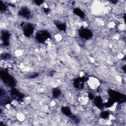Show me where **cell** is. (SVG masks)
Wrapping results in <instances>:
<instances>
[{
  "instance_id": "16",
  "label": "cell",
  "mask_w": 126,
  "mask_h": 126,
  "mask_svg": "<svg viewBox=\"0 0 126 126\" xmlns=\"http://www.w3.org/2000/svg\"><path fill=\"white\" fill-rule=\"evenodd\" d=\"M35 3L37 4V5H40L41 4H42L43 2V0H35L34 1Z\"/></svg>"
},
{
  "instance_id": "18",
  "label": "cell",
  "mask_w": 126,
  "mask_h": 126,
  "mask_svg": "<svg viewBox=\"0 0 126 126\" xmlns=\"http://www.w3.org/2000/svg\"><path fill=\"white\" fill-rule=\"evenodd\" d=\"M10 58V55H9L8 54H4V55L3 56V59H7V58Z\"/></svg>"
},
{
  "instance_id": "1",
  "label": "cell",
  "mask_w": 126,
  "mask_h": 126,
  "mask_svg": "<svg viewBox=\"0 0 126 126\" xmlns=\"http://www.w3.org/2000/svg\"><path fill=\"white\" fill-rule=\"evenodd\" d=\"M0 77L3 82L7 85L13 87L16 85V82L14 79L5 71H1Z\"/></svg>"
},
{
  "instance_id": "14",
  "label": "cell",
  "mask_w": 126,
  "mask_h": 126,
  "mask_svg": "<svg viewBox=\"0 0 126 126\" xmlns=\"http://www.w3.org/2000/svg\"><path fill=\"white\" fill-rule=\"evenodd\" d=\"M57 28L60 30L61 31H65L66 29V26L65 25L63 24H60V23H57L56 24Z\"/></svg>"
},
{
  "instance_id": "11",
  "label": "cell",
  "mask_w": 126,
  "mask_h": 126,
  "mask_svg": "<svg viewBox=\"0 0 126 126\" xmlns=\"http://www.w3.org/2000/svg\"><path fill=\"white\" fill-rule=\"evenodd\" d=\"M73 12L75 14L77 15L80 18H84L85 17V14L79 8H75L73 10Z\"/></svg>"
},
{
  "instance_id": "6",
  "label": "cell",
  "mask_w": 126,
  "mask_h": 126,
  "mask_svg": "<svg viewBox=\"0 0 126 126\" xmlns=\"http://www.w3.org/2000/svg\"><path fill=\"white\" fill-rule=\"evenodd\" d=\"M11 94L17 101L22 100L24 97L23 94L15 89H13L11 91Z\"/></svg>"
},
{
  "instance_id": "5",
  "label": "cell",
  "mask_w": 126,
  "mask_h": 126,
  "mask_svg": "<svg viewBox=\"0 0 126 126\" xmlns=\"http://www.w3.org/2000/svg\"><path fill=\"white\" fill-rule=\"evenodd\" d=\"M23 31L24 34L27 36H31L33 32L34 28L32 24H27V25L24 26Z\"/></svg>"
},
{
  "instance_id": "2",
  "label": "cell",
  "mask_w": 126,
  "mask_h": 126,
  "mask_svg": "<svg viewBox=\"0 0 126 126\" xmlns=\"http://www.w3.org/2000/svg\"><path fill=\"white\" fill-rule=\"evenodd\" d=\"M109 94L111 99L113 101H117L120 102H123L126 101V96L117 92L110 90L109 91Z\"/></svg>"
},
{
  "instance_id": "3",
  "label": "cell",
  "mask_w": 126,
  "mask_h": 126,
  "mask_svg": "<svg viewBox=\"0 0 126 126\" xmlns=\"http://www.w3.org/2000/svg\"><path fill=\"white\" fill-rule=\"evenodd\" d=\"M50 37V33L45 31H39L36 33L35 38L40 42H44Z\"/></svg>"
},
{
  "instance_id": "4",
  "label": "cell",
  "mask_w": 126,
  "mask_h": 126,
  "mask_svg": "<svg viewBox=\"0 0 126 126\" xmlns=\"http://www.w3.org/2000/svg\"><path fill=\"white\" fill-rule=\"evenodd\" d=\"M79 33L82 38L85 39H89L91 38L93 36L92 32L90 30L85 28L80 29L79 32Z\"/></svg>"
},
{
  "instance_id": "13",
  "label": "cell",
  "mask_w": 126,
  "mask_h": 126,
  "mask_svg": "<svg viewBox=\"0 0 126 126\" xmlns=\"http://www.w3.org/2000/svg\"><path fill=\"white\" fill-rule=\"evenodd\" d=\"M61 94V92L60 91L56 88H55L52 91V94H53V96L54 98H57L59 96L60 94Z\"/></svg>"
},
{
  "instance_id": "10",
  "label": "cell",
  "mask_w": 126,
  "mask_h": 126,
  "mask_svg": "<svg viewBox=\"0 0 126 126\" xmlns=\"http://www.w3.org/2000/svg\"><path fill=\"white\" fill-rule=\"evenodd\" d=\"M9 36L10 35L7 32H3L1 35V39L3 41L4 44L6 46H7L8 45V39L9 38Z\"/></svg>"
},
{
  "instance_id": "15",
  "label": "cell",
  "mask_w": 126,
  "mask_h": 126,
  "mask_svg": "<svg viewBox=\"0 0 126 126\" xmlns=\"http://www.w3.org/2000/svg\"><path fill=\"white\" fill-rule=\"evenodd\" d=\"M109 113L108 111H103L100 114V116L103 119H106L108 117Z\"/></svg>"
},
{
  "instance_id": "12",
  "label": "cell",
  "mask_w": 126,
  "mask_h": 126,
  "mask_svg": "<svg viewBox=\"0 0 126 126\" xmlns=\"http://www.w3.org/2000/svg\"><path fill=\"white\" fill-rule=\"evenodd\" d=\"M62 112L67 116H71L72 115L70 109L67 107H63L62 108Z\"/></svg>"
},
{
  "instance_id": "9",
  "label": "cell",
  "mask_w": 126,
  "mask_h": 126,
  "mask_svg": "<svg viewBox=\"0 0 126 126\" xmlns=\"http://www.w3.org/2000/svg\"><path fill=\"white\" fill-rule=\"evenodd\" d=\"M94 102L96 106L99 108L101 109L103 106V103L101 97L99 96H97L94 99Z\"/></svg>"
},
{
  "instance_id": "8",
  "label": "cell",
  "mask_w": 126,
  "mask_h": 126,
  "mask_svg": "<svg viewBox=\"0 0 126 126\" xmlns=\"http://www.w3.org/2000/svg\"><path fill=\"white\" fill-rule=\"evenodd\" d=\"M19 14L26 18H29L31 15V12L29 9L26 7L21 8L19 11Z\"/></svg>"
},
{
  "instance_id": "17",
  "label": "cell",
  "mask_w": 126,
  "mask_h": 126,
  "mask_svg": "<svg viewBox=\"0 0 126 126\" xmlns=\"http://www.w3.org/2000/svg\"><path fill=\"white\" fill-rule=\"evenodd\" d=\"M5 9H6L5 5L4 4H3V3H1V5H0V9H1V10H5Z\"/></svg>"
},
{
  "instance_id": "7",
  "label": "cell",
  "mask_w": 126,
  "mask_h": 126,
  "mask_svg": "<svg viewBox=\"0 0 126 126\" xmlns=\"http://www.w3.org/2000/svg\"><path fill=\"white\" fill-rule=\"evenodd\" d=\"M84 82H85L84 77L79 78L75 80L74 82V85L75 87H76V88L82 89L84 86Z\"/></svg>"
}]
</instances>
